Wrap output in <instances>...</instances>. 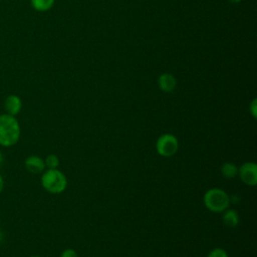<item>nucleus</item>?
Returning <instances> with one entry per match:
<instances>
[{"label":"nucleus","instance_id":"nucleus-8","mask_svg":"<svg viewBox=\"0 0 257 257\" xmlns=\"http://www.w3.org/2000/svg\"><path fill=\"white\" fill-rule=\"evenodd\" d=\"M158 85L164 92H171L177 85V80L171 73H163L158 79Z\"/></svg>","mask_w":257,"mask_h":257},{"label":"nucleus","instance_id":"nucleus-16","mask_svg":"<svg viewBox=\"0 0 257 257\" xmlns=\"http://www.w3.org/2000/svg\"><path fill=\"white\" fill-rule=\"evenodd\" d=\"M4 189V180H3V177L0 175V193L3 191Z\"/></svg>","mask_w":257,"mask_h":257},{"label":"nucleus","instance_id":"nucleus-18","mask_svg":"<svg viewBox=\"0 0 257 257\" xmlns=\"http://www.w3.org/2000/svg\"><path fill=\"white\" fill-rule=\"evenodd\" d=\"M229 1L232 3H239L241 0H229Z\"/></svg>","mask_w":257,"mask_h":257},{"label":"nucleus","instance_id":"nucleus-5","mask_svg":"<svg viewBox=\"0 0 257 257\" xmlns=\"http://www.w3.org/2000/svg\"><path fill=\"white\" fill-rule=\"evenodd\" d=\"M238 175L241 181L248 186L257 184V165L254 162H246L238 168Z\"/></svg>","mask_w":257,"mask_h":257},{"label":"nucleus","instance_id":"nucleus-3","mask_svg":"<svg viewBox=\"0 0 257 257\" xmlns=\"http://www.w3.org/2000/svg\"><path fill=\"white\" fill-rule=\"evenodd\" d=\"M41 185L45 191L51 194H60L66 189L67 179L61 171L48 169L41 176Z\"/></svg>","mask_w":257,"mask_h":257},{"label":"nucleus","instance_id":"nucleus-10","mask_svg":"<svg viewBox=\"0 0 257 257\" xmlns=\"http://www.w3.org/2000/svg\"><path fill=\"white\" fill-rule=\"evenodd\" d=\"M221 174L227 179H232L238 175V168L235 164L227 162L221 166Z\"/></svg>","mask_w":257,"mask_h":257},{"label":"nucleus","instance_id":"nucleus-4","mask_svg":"<svg viewBox=\"0 0 257 257\" xmlns=\"http://www.w3.org/2000/svg\"><path fill=\"white\" fill-rule=\"evenodd\" d=\"M179 149L178 139L172 134H164L158 138L156 143L157 153L164 158L173 157Z\"/></svg>","mask_w":257,"mask_h":257},{"label":"nucleus","instance_id":"nucleus-1","mask_svg":"<svg viewBox=\"0 0 257 257\" xmlns=\"http://www.w3.org/2000/svg\"><path fill=\"white\" fill-rule=\"evenodd\" d=\"M20 138V125L15 116L0 114V146L12 147Z\"/></svg>","mask_w":257,"mask_h":257},{"label":"nucleus","instance_id":"nucleus-6","mask_svg":"<svg viewBox=\"0 0 257 257\" xmlns=\"http://www.w3.org/2000/svg\"><path fill=\"white\" fill-rule=\"evenodd\" d=\"M24 166L26 170L32 174L42 173L45 169L44 160L38 156H29L25 159Z\"/></svg>","mask_w":257,"mask_h":257},{"label":"nucleus","instance_id":"nucleus-7","mask_svg":"<svg viewBox=\"0 0 257 257\" xmlns=\"http://www.w3.org/2000/svg\"><path fill=\"white\" fill-rule=\"evenodd\" d=\"M4 107L8 114L13 115V116L17 115L20 112L21 107H22L21 98L15 94L8 95L4 101Z\"/></svg>","mask_w":257,"mask_h":257},{"label":"nucleus","instance_id":"nucleus-11","mask_svg":"<svg viewBox=\"0 0 257 257\" xmlns=\"http://www.w3.org/2000/svg\"><path fill=\"white\" fill-rule=\"evenodd\" d=\"M54 4V0H31V6L40 12L49 10Z\"/></svg>","mask_w":257,"mask_h":257},{"label":"nucleus","instance_id":"nucleus-2","mask_svg":"<svg viewBox=\"0 0 257 257\" xmlns=\"http://www.w3.org/2000/svg\"><path fill=\"white\" fill-rule=\"evenodd\" d=\"M205 207L213 213H222L229 208L231 203L230 196L220 188H211L203 197Z\"/></svg>","mask_w":257,"mask_h":257},{"label":"nucleus","instance_id":"nucleus-15","mask_svg":"<svg viewBox=\"0 0 257 257\" xmlns=\"http://www.w3.org/2000/svg\"><path fill=\"white\" fill-rule=\"evenodd\" d=\"M60 257H78V255L74 249L67 248L61 252Z\"/></svg>","mask_w":257,"mask_h":257},{"label":"nucleus","instance_id":"nucleus-13","mask_svg":"<svg viewBox=\"0 0 257 257\" xmlns=\"http://www.w3.org/2000/svg\"><path fill=\"white\" fill-rule=\"evenodd\" d=\"M207 257H229V256L226 250L222 248H214L208 253Z\"/></svg>","mask_w":257,"mask_h":257},{"label":"nucleus","instance_id":"nucleus-12","mask_svg":"<svg viewBox=\"0 0 257 257\" xmlns=\"http://www.w3.org/2000/svg\"><path fill=\"white\" fill-rule=\"evenodd\" d=\"M44 163H45V167H47L48 169H57V167L59 166V159L57 158L56 155L51 154L45 158Z\"/></svg>","mask_w":257,"mask_h":257},{"label":"nucleus","instance_id":"nucleus-17","mask_svg":"<svg viewBox=\"0 0 257 257\" xmlns=\"http://www.w3.org/2000/svg\"><path fill=\"white\" fill-rule=\"evenodd\" d=\"M2 163H3V156H2V154L0 153V166H1Z\"/></svg>","mask_w":257,"mask_h":257},{"label":"nucleus","instance_id":"nucleus-19","mask_svg":"<svg viewBox=\"0 0 257 257\" xmlns=\"http://www.w3.org/2000/svg\"><path fill=\"white\" fill-rule=\"evenodd\" d=\"M30 257H40V256H36V255H33V256H30Z\"/></svg>","mask_w":257,"mask_h":257},{"label":"nucleus","instance_id":"nucleus-14","mask_svg":"<svg viewBox=\"0 0 257 257\" xmlns=\"http://www.w3.org/2000/svg\"><path fill=\"white\" fill-rule=\"evenodd\" d=\"M249 111L253 116V118L257 117V99L256 98H254L249 104Z\"/></svg>","mask_w":257,"mask_h":257},{"label":"nucleus","instance_id":"nucleus-9","mask_svg":"<svg viewBox=\"0 0 257 257\" xmlns=\"http://www.w3.org/2000/svg\"><path fill=\"white\" fill-rule=\"evenodd\" d=\"M223 224L228 228H235L239 224V214L234 209H226L223 213Z\"/></svg>","mask_w":257,"mask_h":257}]
</instances>
